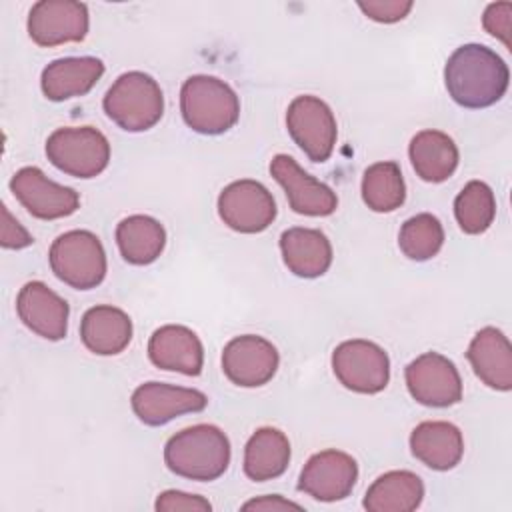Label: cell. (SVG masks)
Returning a JSON list of instances; mask_svg holds the SVG:
<instances>
[{"instance_id": "d4e9b609", "label": "cell", "mask_w": 512, "mask_h": 512, "mask_svg": "<svg viewBox=\"0 0 512 512\" xmlns=\"http://www.w3.org/2000/svg\"><path fill=\"white\" fill-rule=\"evenodd\" d=\"M424 500V482L410 470H390L366 490L362 506L368 512H412Z\"/></svg>"}, {"instance_id": "e0dca14e", "label": "cell", "mask_w": 512, "mask_h": 512, "mask_svg": "<svg viewBox=\"0 0 512 512\" xmlns=\"http://www.w3.org/2000/svg\"><path fill=\"white\" fill-rule=\"evenodd\" d=\"M22 324L46 340H62L68 332V302L40 280L26 282L16 296Z\"/></svg>"}, {"instance_id": "9c48e42d", "label": "cell", "mask_w": 512, "mask_h": 512, "mask_svg": "<svg viewBox=\"0 0 512 512\" xmlns=\"http://www.w3.org/2000/svg\"><path fill=\"white\" fill-rule=\"evenodd\" d=\"M406 388L410 396L430 408H448L462 400V378L456 364L438 354L424 352L414 358L406 370Z\"/></svg>"}, {"instance_id": "484cf974", "label": "cell", "mask_w": 512, "mask_h": 512, "mask_svg": "<svg viewBox=\"0 0 512 512\" xmlns=\"http://www.w3.org/2000/svg\"><path fill=\"white\" fill-rule=\"evenodd\" d=\"M290 462V442L278 428H258L244 448V474L254 482L282 476Z\"/></svg>"}, {"instance_id": "ac0fdd59", "label": "cell", "mask_w": 512, "mask_h": 512, "mask_svg": "<svg viewBox=\"0 0 512 512\" xmlns=\"http://www.w3.org/2000/svg\"><path fill=\"white\" fill-rule=\"evenodd\" d=\"M148 358L160 370L198 376L204 366V346L194 330L180 324H166L152 332Z\"/></svg>"}, {"instance_id": "603a6c76", "label": "cell", "mask_w": 512, "mask_h": 512, "mask_svg": "<svg viewBox=\"0 0 512 512\" xmlns=\"http://www.w3.org/2000/svg\"><path fill=\"white\" fill-rule=\"evenodd\" d=\"M80 338L98 356L120 354L132 340V320L116 306H92L80 320Z\"/></svg>"}, {"instance_id": "4fadbf2b", "label": "cell", "mask_w": 512, "mask_h": 512, "mask_svg": "<svg viewBox=\"0 0 512 512\" xmlns=\"http://www.w3.org/2000/svg\"><path fill=\"white\" fill-rule=\"evenodd\" d=\"M280 364L278 350L272 342L256 334L232 338L222 350V372L242 388H258L268 384Z\"/></svg>"}, {"instance_id": "7a4b0ae2", "label": "cell", "mask_w": 512, "mask_h": 512, "mask_svg": "<svg viewBox=\"0 0 512 512\" xmlns=\"http://www.w3.org/2000/svg\"><path fill=\"white\" fill-rule=\"evenodd\" d=\"M230 440L214 424H194L174 436L164 446V462L176 476L210 482L220 478L230 464Z\"/></svg>"}, {"instance_id": "9a60e30c", "label": "cell", "mask_w": 512, "mask_h": 512, "mask_svg": "<svg viewBox=\"0 0 512 512\" xmlns=\"http://www.w3.org/2000/svg\"><path fill=\"white\" fill-rule=\"evenodd\" d=\"M132 410L146 426H164L176 416L202 412L208 396L196 388H184L164 382H144L130 398Z\"/></svg>"}, {"instance_id": "30bf717a", "label": "cell", "mask_w": 512, "mask_h": 512, "mask_svg": "<svg viewBox=\"0 0 512 512\" xmlns=\"http://www.w3.org/2000/svg\"><path fill=\"white\" fill-rule=\"evenodd\" d=\"M222 222L240 234H258L276 218V202L270 190L256 180H234L218 196Z\"/></svg>"}, {"instance_id": "8992f818", "label": "cell", "mask_w": 512, "mask_h": 512, "mask_svg": "<svg viewBox=\"0 0 512 512\" xmlns=\"http://www.w3.org/2000/svg\"><path fill=\"white\" fill-rule=\"evenodd\" d=\"M46 156L68 176L94 178L110 162V142L92 126L58 128L46 140Z\"/></svg>"}, {"instance_id": "44dd1931", "label": "cell", "mask_w": 512, "mask_h": 512, "mask_svg": "<svg viewBox=\"0 0 512 512\" xmlns=\"http://www.w3.org/2000/svg\"><path fill=\"white\" fill-rule=\"evenodd\" d=\"M410 450L424 466L446 472L462 460L464 438L460 428L452 422L426 420L412 430Z\"/></svg>"}, {"instance_id": "f1b7e54d", "label": "cell", "mask_w": 512, "mask_h": 512, "mask_svg": "<svg viewBox=\"0 0 512 512\" xmlns=\"http://www.w3.org/2000/svg\"><path fill=\"white\" fill-rule=\"evenodd\" d=\"M454 216L462 232L482 234L496 216V198L492 188L482 180H470L454 200Z\"/></svg>"}, {"instance_id": "ba28073f", "label": "cell", "mask_w": 512, "mask_h": 512, "mask_svg": "<svg viewBox=\"0 0 512 512\" xmlns=\"http://www.w3.org/2000/svg\"><path fill=\"white\" fill-rule=\"evenodd\" d=\"M286 128L312 162H326L332 156L338 126L334 112L322 98L310 94L296 96L286 110Z\"/></svg>"}, {"instance_id": "3957f363", "label": "cell", "mask_w": 512, "mask_h": 512, "mask_svg": "<svg viewBox=\"0 0 512 512\" xmlns=\"http://www.w3.org/2000/svg\"><path fill=\"white\" fill-rule=\"evenodd\" d=\"M180 112L188 128L216 136L228 132L240 116L238 94L220 78L196 74L180 88Z\"/></svg>"}, {"instance_id": "4316f807", "label": "cell", "mask_w": 512, "mask_h": 512, "mask_svg": "<svg viewBox=\"0 0 512 512\" xmlns=\"http://www.w3.org/2000/svg\"><path fill=\"white\" fill-rule=\"evenodd\" d=\"M116 244L128 264L146 266L162 254L166 246V230L152 216L132 214L118 222Z\"/></svg>"}, {"instance_id": "5bb4252c", "label": "cell", "mask_w": 512, "mask_h": 512, "mask_svg": "<svg viewBox=\"0 0 512 512\" xmlns=\"http://www.w3.org/2000/svg\"><path fill=\"white\" fill-rule=\"evenodd\" d=\"M358 480L356 460L342 450H322L304 464L298 490L320 502H336L350 496Z\"/></svg>"}, {"instance_id": "6da1fadb", "label": "cell", "mask_w": 512, "mask_h": 512, "mask_svg": "<svg viewBox=\"0 0 512 512\" xmlns=\"http://www.w3.org/2000/svg\"><path fill=\"white\" fill-rule=\"evenodd\" d=\"M506 62L484 44L456 48L444 66V84L452 100L464 108H488L508 90Z\"/></svg>"}, {"instance_id": "ffe728a7", "label": "cell", "mask_w": 512, "mask_h": 512, "mask_svg": "<svg viewBox=\"0 0 512 512\" xmlns=\"http://www.w3.org/2000/svg\"><path fill=\"white\" fill-rule=\"evenodd\" d=\"M104 64L94 56H68L50 62L40 76L42 92L52 102L88 94L102 78Z\"/></svg>"}, {"instance_id": "d6986e66", "label": "cell", "mask_w": 512, "mask_h": 512, "mask_svg": "<svg viewBox=\"0 0 512 512\" xmlns=\"http://www.w3.org/2000/svg\"><path fill=\"white\" fill-rule=\"evenodd\" d=\"M466 358L474 374L500 392L512 388V346L506 334L494 326H486L470 340Z\"/></svg>"}, {"instance_id": "1f68e13d", "label": "cell", "mask_w": 512, "mask_h": 512, "mask_svg": "<svg viewBox=\"0 0 512 512\" xmlns=\"http://www.w3.org/2000/svg\"><path fill=\"white\" fill-rule=\"evenodd\" d=\"M154 508L158 512H206L212 510V504L198 494H188L182 490H164L162 494H158Z\"/></svg>"}, {"instance_id": "4dcf8cb0", "label": "cell", "mask_w": 512, "mask_h": 512, "mask_svg": "<svg viewBox=\"0 0 512 512\" xmlns=\"http://www.w3.org/2000/svg\"><path fill=\"white\" fill-rule=\"evenodd\" d=\"M410 0H368V2H358V8L374 22L380 24H394L400 22L408 16L412 10Z\"/></svg>"}, {"instance_id": "d6a6232c", "label": "cell", "mask_w": 512, "mask_h": 512, "mask_svg": "<svg viewBox=\"0 0 512 512\" xmlns=\"http://www.w3.org/2000/svg\"><path fill=\"white\" fill-rule=\"evenodd\" d=\"M510 18H512V4H508V2L488 4V8L484 10V16H482L484 30L490 36L500 38L504 42V46H508V48H510Z\"/></svg>"}, {"instance_id": "7c38bea8", "label": "cell", "mask_w": 512, "mask_h": 512, "mask_svg": "<svg viewBox=\"0 0 512 512\" xmlns=\"http://www.w3.org/2000/svg\"><path fill=\"white\" fill-rule=\"evenodd\" d=\"M88 8L74 0H40L28 12V36L44 48L82 42L88 34Z\"/></svg>"}, {"instance_id": "83f0119b", "label": "cell", "mask_w": 512, "mask_h": 512, "mask_svg": "<svg viewBox=\"0 0 512 512\" xmlns=\"http://www.w3.org/2000/svg\"><path fill=\"white\" fill-rule=\"evenodd\" d=\"M362 200L374 212H394L406 200V184L396 162L384 160L368 166L362 176Z\"/></svg>"}, {"instance_id": "52a82bcc", "label": "cell", "mask_w": 512, "mask_h": 512, "mask_svg": "<svg viewBox=\"0 0 512 512\" xmlns=\"http://www.w3.org/2000/svg\"><path fill=\"white\" fill-rule=\"evenodd\" d=\"M332 370L338 382L358 394H378L390 380V358L370 340H344L332 352Z\"/></svg>"}, {"instance_id": "8fae6325", "label": "cell", "mask_w": 512, "mask_h": 512, "mask_svg": "<svg viewBox=\"0 0 512 512\" xmlns=\"http://www.w3.org/2000/svg\"><path fill=\"white\" fill-rule=\"evenodd\" d=\"M10 190L38 220L66 218L80 208V194L74 188L50 180L36 166L20 168L10 180Z\"/></svg>"}, {"instance_id": "cb8c5ba5", "label": "cell", "mask_w": 512, "mask_h": 512, "mask_svg": "<svg viewBox=\"0 0 512 512\" xmlns=\"http://www.w3.org/2000/svg\"><path fill=\"white\" fill-rule=\"evenodd\" d=\"M408 156L414 172L424 182H444L458 168V146L454 140L440 130L418 132L408 146Z\"/></svg>"}, {"instance_id": "e575fe53", "label": "cell", "mask_w": 512, "mask_h": 512, "mask_svg": "<svg viewBox=\"0 0 512 512\" xmlns=\"http://www.w3.org/2000/svg\"><path fill=\"white\" fill-rule=\"evenodd\" d=\"M300 510L302 506L296 502H290L286 498H282L280 494H272V496H260L254 500H248L246 504H242V510Z\"/></svg>"}, {"instance_id": "277c9868", "label": "cell", "mask_w": 512, "mask_h": 512, "mask_svg": "<svg viewBox=\"0 0 512 512\" xmlns=\"http://www.w3.org/2000/svg\"><path fill=\"white\" fill-rule=\"evenodd\" d=\"M106 116L126 132H144L164 114V94L158 82L140 70L120 74L102 100Z\"/></svg>"}, {"instance_id": "836d02e7", "label": "cell", "mask_w": 512, "mask_h": 512, "mask_svg": "<svg viewBox=\"0 0 512 512\" xmlns=\"http://www.w3.org/2000/svg\"><path fill=\"white\" fill-rule=\"evenodd\" d=\"M34 242V238L28 234V230L10 214L6 204H2V234H0V244L10 250H20L26 248Z\"/></svg>"}, {"instance_id": "2e32d148", "label": "cell", "mask_w": 512, "mask_h": 512, "mask_svg": "<svg viewBox=\"0 0 512 512\" xmlns=\"http://www.w3.org/2000/svg\"><path fill=\"white\" fill-rule=\"evenodd\" d=\"M272 178L284 188L290 208L304 216H330L338 208L336 192L310 176L288 154H276L270 162Z\"/></svg>"}, {"instance_id": "5b68a950", "label": "cell", "mask_w": 512, "mask_h": 512, "mask_svg": "<svg viewBox=\"0 0 512 512\" xmlns=\"http://www.w3.org/2000/svg\"><path fill=\"white\" fill-rule=\"evenodd\" d=\"M50 268L58 280L76 290L96 288L106 276V252L90 230L60 234L48 252Z\"/></svg>"}, {"instance_id": "7402d4cb", "label": "cell", "mask_w": 512, "mask_h": 512, "mask_svg": "<svg viewBox=\"0 0 512 512\" xmlns=\"http://www.w3.org/2000/svg\"><path fill=\"white\" fill-rule=\"evenodd\" d=\"M280 252L288 270L300 278H318L332 264V244L316 228H288L280 234Z\"/></svg>"}, {"instance_id": "f546056e", "label": "cell", "mask_w": 512, "mask_h": 512, "mask_svg": "<svg viewBox=\"0 0 512 512\" xmlns=\"http://www.w3.org/2000/svg\"><path fill=\"white\" fill-rule=\"evenodd\" d=\"M444 244V228L434 214L422 212L408 218L398 232V246L410 260L424 262L434 258Z\"/></svg>"}]
</instances>
